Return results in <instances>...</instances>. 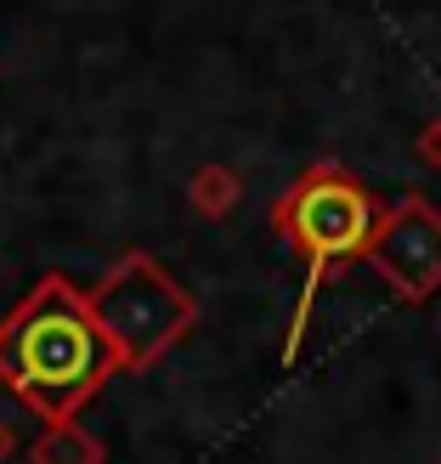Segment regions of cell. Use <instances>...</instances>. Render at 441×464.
Wrapping results in <instances>:
<instances>
[{
    "label": "cell",
    "mask_w": 441,
    "mask_h": 464,
    "mask_svg": "<svg viewBox=\"0 0 441 464\" xmlns=\"http://www.w3.org/2000/svg\"><path fill=\"white\" fill-rule=\"evenodd\" d=\"M91 317L102 323L120 368H148L193 329V295L153 255H125L91 289Z\"/></svg>",
    "instance_id": "2"
},
{
    "label": "cell",
    "mask_w": 441,
    "mask_h": 464,
    "mask_svg": "<svg viewBox=\"0 0 441 464\" xmlns=\"http://www.w3.org/2000/svg\"><path fill=\"white\" fill-rule=\"evenodd\" d=\"M113 368L120 357L91 317V295H80L68 277H45L0 323V385H12L45 425L74 420Z\"/></svg>",
    "instance_id": "1"
},
{
    "label": "cell",
    "mask_w": 441,
    "mask_h": 464,
    "mask_svg": "<svg viewBox=\"0 0 441 464\" xmlns=\"http://www.w3.org/2000/svg\"><path fill=\"white\" fill-rule=\"evenodd\" d=\"M379 221H385V210L345 170L322 165V170H306L289 188V198L277 204V232H283V238L306 255V266H312V284H306V300H300V317H306L312 295L322 284V272H329L334 261H345V255H368Z\"/></svg>",
    "instance_id": "3"
},
{
    "label": "cell",
    "mask_w": 441,
    "mask_h": 464,
    "mask_svg": "<svg viewBox=\"0 0 441 464\" xmlns=\"http://www.w3.org/2000/svg\"><path fill=\"white\" fill-rule=\"evenodd\" d=\"M368 266L402 300H425L430 289H441V210L425 198H402L397 210H385L368 244Z\"/></svg>",
    "instance_id": "4"
},
{
    "label": "cell",
    "mask_w": 441,
    "mask_h": 464,
    "mask_svg": "<svg viewBox=\"0 0 441 464\" xmlns=\"http://www.w3.org/2000/svg\"><path fill=\"white\" fill-rule=\"evenodd\" d=\"M419 159H425V165H441V120L425 125V136H419Z\"/></svg>",
    "instance_id": "7"
},
{
    "label": "cell",
    "mask_w": 441,
    "mask_h": 464,
    "mask_svg": "<svg viewBox=\"0 0 441 464\" xmlns=\"http://www.w3.org/2000/svg\"><path fill=\"white\" fill-rule=\"evenodd\" d=\"M34 464H102V442L85 436L74 420L45 425V436L34 442Z\"/></svg>",
    "instance_id": "5"
},
{
    "label": "cell",
    "mask_w": 441,
    "mask_h": 464,
    "mask_svg": "<svg viewBox=\"0 0 441 464\" xmlns=\"http://www.w3.org/2000/svg\"><path fill=\"white\" fill-rule=\"evenodd\" d=\"M187 198H193V210H198L204 221H221L232 204H238V176H232L226 165H204V170L193 176Z\"/></svg>",
    "instance_id": "6"
},
{
    "label": "cell",
    "mask_w": 441,
    "mask_h": 464,
    "mask_svg": "<svg viewBox=\"0 0 441 464\" xmlns=\"http://www.w3.org/2000/svg\"><path fill=\"white\" fill-rule=\"evenodd\" d=\"M6 453H12V430H6V425H0V459H6Z\"/></svg>",
    "instance_id": "8"
}]
</instances>
